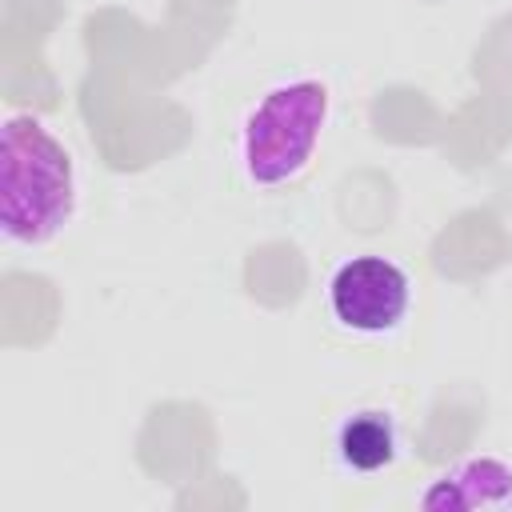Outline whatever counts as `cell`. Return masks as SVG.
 Returning <instances> with one entry per match:
<instances>
[{"instance_id": "1", "label": "cell", "mask_w": 512, "mask_h": 512, "mask_svg": "<svg viewBox=\"0 0 512 512\" xmlns=\"http://www.w3.org/2000/svg\"><path fill=\"white\" fill-rule=\"evenodd\" d=\"M76 212L72 152L36 120L8 116L0 140V232L16 248L52 244Z\"/></svg>"}, {"instance_id": "2", "label": "cell", "mask_w": 512, "mask_h": 512, "mask_svg": "<svg viewBox=\"0 0 512 512\" xmlns=\"http://www.w3.org/2000/svg\"><path fill=\"white\" fill-rule=\"evenodd\" d=\"M332 112V92L316 76L272 84L240 120L236 160L256 188H284L300 180L320 148Z\"/></svg>"}, {"instance_id": "3", "label": "cell", "mask_w": 512, "mask_h": 512, "mask_svg": "<svg viewBox=\"0 0 512 512\" xmlns=\"http://www.w3.org/2000/svg\"><path fill=\"white\" fill-rule=\"evenodd\" d=\"M412 308L404 264L380 252L348 256L328 276V312L352 336H392Z\"/></svg>"}, {"instance_id": "4", "label": "cell", "mask_w": 512, "mask_h": 512, "mask_svg": "<svg viewBox=\"0 0 512 512\" xmlns=\"http://www.w3.org/2000/svg\"><path fill=\"white\" fill-rule=\"evenodd\" d=\"M416 504L428 512H512V464L500 456H468L440 472L416 496Z\"/></svg>"}, {"instance_id": "5", "label": "cell", "mask_w": 512, "mask_h": 512, "mask_svg": "<svg viewBox=\"0 0 512 512\" xmlns=\"http://www.w3.org/2000/svg\"><path fill=\"white\" fill-rule=\"evenodd\" d=\"M400 448H404V436L388 408H356L336 424V436H332L336 464L356 476L392 468L400 460Z\"/></svg>"}]
</instances>
